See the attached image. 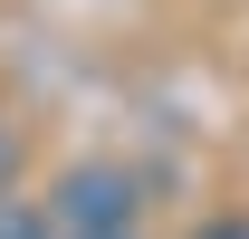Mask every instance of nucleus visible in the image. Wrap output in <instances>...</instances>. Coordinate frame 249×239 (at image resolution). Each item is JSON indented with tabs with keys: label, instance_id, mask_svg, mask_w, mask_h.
<instances>
[{
	"label": "nucleus",
	"instance_id": "obj_2",
	"mask_svg": "<svg viewBox=\"0 0 249 239\" xmlns=\"http://www.w3.org/2000/svg\"><path fill=\"white\" fill-rule=\"evenodd\" d=\"M201 239H249V220H220V230H201Z\"/></svg>",
	"mask_w": 249,
	"mask_h": 239
},
{
	"label": "nucleus",
	"instance_id": "obj_1",
	"mask_svg": "<svg viewBox=\"0 0 249 239\" xmlns=\"http://www.w3.org/2000/svg\"><path fill=\"white\" fill-rule=\"evenodd\" d=\"M48 239H134V182L115 163H77L48 191Z\"/></svg>",
	"mask_w": 249,
	"mask_h": 239
}]
</instances>
